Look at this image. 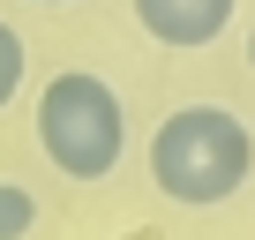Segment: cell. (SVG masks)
Here are the masks:
<instances>
[{
  "instance_id": "6da1fadb",
  "label": "cell",
  "mask_w": 255,
  "mask_h": 240,
  "mask_svg": "<svg viewBox=\"0 0 255 240\" xmlns=\"http://www.w3.org/2000/svg\"><path fill=\"white\" fill-rule=\"evenodd\" d=\"M248 173H255V135L233 105H173V120H158V135H150V180L158 195L188 210L233 203Z\"/></svg>"
},
{
  "instance_id": "7a4b0ae2",
  "label": "cell",
  "mask_w": 255,
  "mask_h": 240,
  "mask_svg": "<svg viewBox=\"0 0 255 240\" xmlns=\"http://www.w3.org/2000/svg\"><path fill=\"white\" fill-rule=\"evenodd\" d=\"M38 150L53 158V173L68 180H113V165L128 158V105L105 75L68 68L38 90Z\"/></svg>"
},
{
  "instance_id": "3957f363",
  "label": "cell",
  "mask_w": 255,
  "mask_h": 240,
  "mask_svg": "<svg viewBox=\"0 0 255 240\" xmlns=\"http://www.w3.org/2000/svg\"><path fill=\"white\" fill-rule=\"evenodd\" d=\"M135 23H143V38L195 53V45H218L233 30V0H135Z\"/></svg>"
},
{
  "instance_id": "277c9868",
  "label": "cell",
  "mask_w": 255,
  "mask_h": 240,
  "mask_svg": "<svg viewBox=\"0 0 255 240\" xmlns=\"http://www.w3.org/2000/svg\"><path fill=\"white\" fill-rule=\"evenodd\" d=\"M23 68H30V45H23V30H15V23H0V113L15 105V90H23Z\"/></svg>"
},
{
  "instance_id": "5b68a950",
  "label": "cell",
  "mask_w": 255,
  "mask_h": 240,
  "mask_svg": "<svg viewBox=\"0 0 255 240\" xmlns=\"http://www.w3.org/2000/svg\"><path fill=\"white\" fill-rule=\"evenodd\" d=\"M30 225H38V195L0 180V240H30Z\"/></svg>"
},
{
  "instance_id": "8992f818",
  "label": "cell",
  "mask_w": 255,
  "mask_h": 240,
  "mask_svg": "<svg viewBox=\"0 0 255 240\" xmlns=\"http://www.w3.org/2000/svg\"><path fill=\"white\" fill-rule=\"evenodd\" d=\"M248 68H255V23H248Z\"/></svg>"
},
{
  "instance_id": "52a82bcc",
  "label": "cell",
  "mask_w": 255,
  "mask_h": 240,
  "mask_svg": "<svg viewBox=\"0 0 255 240\" xmlns=\"http://www.w3.org/2000/svg\"><path fill=\"white\" fill-rule=\"evenodd\" d=\"M38 8H68V0H38Z\"/></svg>"
}]
</instances>
